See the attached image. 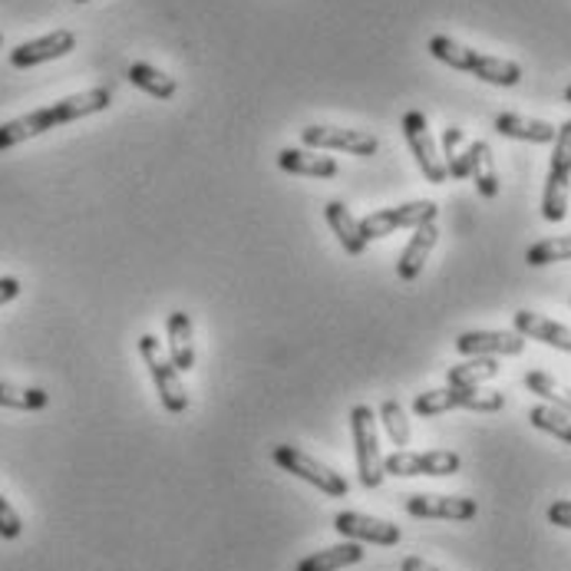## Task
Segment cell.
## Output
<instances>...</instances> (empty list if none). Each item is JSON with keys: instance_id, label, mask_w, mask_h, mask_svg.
Wrapping results in <instances>:
<instances>
[{"instance_id": "6da1fadb", "label": "cell", "mask_w": 571, "mask_h": 571, "mask_svg": "<svg viewBox=\"0 0 571 571\" xmlns=\"http://www.w3.org/2000/svg\"><path fill=\"white\" fill-rule=\"evenodd\" d=\"M113 103V93L106 86H96V90H86V93H77V96H67L53 106H43V110H33L20 120H10L0 126V152L13 149V145L27 143L47 130H57L63 123H73V120H83V116H93V113H103L106 106Z\"/></svg>"}, {"instance_id": "7a4b0ae2", "label": "cell", "mask_w": 571, "mask_h": 571, "mask_svg": "<svg viewBox=\"0 0 571 571\" xmlns=\"http://www.w3.org/2000/svg\"><path fill=\"white\" fill-rule=\"evenodd\" d=\"M429 53L452 67V70H462V73H472L476 80L482 83H492V86H516L522 80V67L512 63V60H502V57H489V53H476L462 43H456L452 37H429Z\"/></svg>"}, {"instance_id": "3957f363", "label": "cell", "mask_w": 571, "mask_h": 571, "mask_svg": "<svg viewBox=\"0 0 571 571\" xmlns=\"http://www.w3.org/2000/svg\"><path fill=\"white\" fill-rule=\"evenodd\" d=\"M502 407H506V397L496 390H482V387H442V390H427L414 400L417 417H439L449 410L496 414Z\"/></svg>"}, {"instance_id": "277c9868", "label": "cell", "mask_w": 571, "mask_h": 571, "mask_svg": "<svg viewBox=\"0 0 571 571\" xmlns=\"http://www.w3.org/2000/svg\"><path fill=\"white\" fill-rule=\"evenodd\" d=\"M350 429H354V456H357V479L364 489H377L384 482V452L377 439V417L370 407L350 410Z\"/></svg>"}, {"instance_id": "5b68a950", "label": "cell", "mask_w": 571, "mask_h": 571, "mask_svg": "<svg viewBox=\"0 0 571 571\" xmlns=\"http://www.w3.org/2000/svg\"><path fill=\"white\" fill-rule=\"evenodd\" d=\"M140 354H143L145 367H149V377H152V384H155V394H159L165 414H172V417L185 414V410H188V394H185V387H182V380H179V370H175L172 360L165 357L162 344H159L152 334H143V337H140Z\"/></svg>"}, {"instance_id": "8992f818", "label": "cell", "mask_w": 571, "mask_h": 571, "mask_svg": "<svg viewBox=\"0 0 571 571\" xmlns=\"http://www.w3.org/2000/svg\"><path fill=\"white\" fill-rule=\"evenodd\" d=\"M569 185H571V120L559 126L555 152L545 179V195H542V215L545 222H562L569 215Z\"/></svg>"}, {"instance_id": "52a82bcc", "label": "cell", "mask_w": 571, "mask_h": 571, "mask_svg": "<svg viewBox=\"0 0 571 571\" xmlns=\"http://www.w3.org/2000/svg\"><path fill=\"white\" fill-rule=\"evenodd\" d=\"M272 459H275L285 472L304 479V482H310L314 489H320V492L330 496V499H344V496L350 492V486H347V479H344L340 472H334V469H327L324 462L310 459V456H307L304 449H297V446H275V449H272Z\"/></svg>"}, {"instance_id": "ba28073f", "label": "cell", "mask_w": 571, "mask_h": 571, "mask_svg": "<svg viewBox=\"0 0 571 571\" xmlns=\"http://www.w3.org/2000/svg\"><path fill=\"white\" fill-rule=\"evenodd\" d=\"M436 212L439 208L429 198L407 202V205H397V208H380V212H374V215H367L360 222V235L367 242H374V238H387V235H394L400 228H420L427 222H436Z\"/></svg>"}, {"instance_id": "9c48e42d", "label": "cell", "mask_w": 571, "mask_h": 571, "mask_svg": "<svg viewBox=\"0 0 571 571\" xmlns=\"http://www.w3.org/2000/svg\"><path fill=\"white\" fill-rule=\"evenodd\" d=\"M462 459L452 449H429V452H394L384 459L387 476H452L459 472Z\"/></svg>"}, {"instance_id": "30bf717a", "label": "cell", "mask_w": 571, "mask_h": 571, "mask_svg": "<svg viewBox=\"0 0 571 571\" xmlns=\"http://www.w3.org/2000/svg\"><path fill=\"white\" fill-rule=\"evenodd\" d=\"M404 136H407V145H410V152H414L420 172L427 175V182L442 185V182L449 179V172H446V162H442V155H439V145L429 136L427 116H424L420 110H410V113L404 116Z\"/></svg>"}, {"instance_id": "8fae6325", "label": "cell", "mask_w": 571, "mask_h": 571, "mask_svg": "<svg viewBox=\"0 0 571 571\" xmlns=\"http://www.w3.org/2000/svg\"><path fill=\"white\" fill-rule=\"evenodd\" d=\"M300 143L307 149H344L350 155H377L380 140L367 130H340V126H307L300 130Z\"/></svg>"}, {"instance_id": "7c38bea8", "label": "cell", "mask_w": 571, "mask_h": 571, "mask_svg": "<svg viewBox=\"0 0 571 571\" xmlns=\"http://www.w3.org/2000/svg\"><path fill=\"white\" fill-rule=\"evenodd\" d=\"M456 350L462 357H519L526 337L512 330H466L456 337Z\"/></svg>"}, {"instance_id": "4fadbf2b", "label": "cell", "mask_w": 571, "mask_h": 571, "mask_svg": "<svg viewBox=\"0 0 571 571\" xmlns=\"http://www.w3.org/2000/svg\"><path fill=\"white\" fill-rule=\"evenodd\" d=\"M73 47H77V33H73V30H53V33H47V37L27 40V43H20L17 50H10V67H17V70L40 67V63H50V60L67 57Z\"/></svg>"}, {"instance_id": "5bb4252c", "label": "cell", "mask_w": 571, "mask_h": 571, "mask_svg": "<svg viewBox=\"0 0 571 571\" xmlns=\"http://www.w3.org/2000/svg\"><path fill=\"white\" fill-rule=\"evenodd\" d=\"M334 529L347 539V542H370V545H397L404 539V532L394 522L364 516V512H340L334 519Z\"/></svg>"}, {"instance_id": "9a60e30c", "label": "cell", "mask_w": 571, "mask_h": 571, "mask_svg": "<svg viewBox=\"0 0 571 571\" xmlns=\"http://www.w3.org/2000/svg\"><path fill=\"white\" fill-rule=\"evenodd\" d=\"M407 512L414 519H449V522H469L479 509L476 499H462V496H407Z\"/></svg>"}, {"instance_id": "2e32d148", "label": "cell", "mask_w": 571, "mask_h": 571, "mask_svg": "<svg viewBox=\"0 0 571 571\" xmlns=\"http://www.w3.org/2000/svg\"><path fill=\"white\" fill-rule=\"evenodd\" d=\"M512 324H516V334L529 337V340H542L555 350H565L571 354V327L559 324V320H549L536 310H516L512 314Z\"/></svg>"}, {"instance_id": "e0dca14e", "label": "cell", "mask_w": 571, "mask_h": 571, "mask_svg": "<svg viewBox=\"0 0 571 571\" xmlns=\"http://www.w3.org/2000/svg\"><path fill=\"white\" fill-rule=\"evenodd\" d=\"M436 242H439V228H436V222H427V225L414 228V238H410V245L404 248V255H400V262H397V275H400V282H417V278H420V272H424V265L429 262V255H432Z\"/></svg>"}, {"instance_id": "ac0fdd59", "label": "cell", "mask_w": 571, "mask_h": 571, "mask_svg": "<svg viewBox=\"0 0 571 571\" xmlns=\"http://www.w3.org/2000/svg\"><path fill=\"white\" fill-rule=\"evenodd\" d=\"M169 330V360L179 374L195 367V344H192V317L185 310H172L165 317Z\"/></svg>"}, {"instance_id": "d6986e66", "label": "cell", "mask_w": 571, "mask_h": 571, "mask_svg": "<svg viewBox=\"0 0 571 571\" xmlns=\"http://www.w3.org/2000/svg\"><path fill=\"white\" fill-rule=\"evenodd\" d=\"M496 133L506 136V140H519V143L536 145L555 143V136H559V130L552 123L529 120V116H519V113H499L496 116Z\"/></svg>"}, {"instance_id": "ffe728a7", "label": "cell", "mask_w": 571, "mask_h": 571, "mask_svg": "<svg viewBox=\"0 0 571 571\" xmlns=\"http://www.w3.org/2000/svg\"><path fill=\"white\" fill-rule=\"evenodd\" d=\"M324 218H327V225L334 228L337 242L344 245V252L350 258H360L367 252V238L360 235V222L350 215V208L344 202H327L324 205Z\"/></svg>"}, {"instance_id": "44dd1931", "label": "cell", "mask_w": 571, "mask_h": 571, "mask_svg": "<svg viewBox=\"0 0 571 571\" xmlns=\"http://www.w3.org/2000/svg\"><path fill=\"white\" fill-rule=\"evenodd\" d=\"M278 165L290 175H310V179H334L340 169L330 155H317L314 149H282L278 152Z\"/></svg>"}, {"instance_id": "7402d4cb", "label": "cell", "mask_w": 571, "mask_h": 571, "mask_svg": "<svg viewBox=\"0 0 571 571\" xmlns=\"http://www.w3.org/2000/svg\"><path fill=\"white\" fill-rule=\"evenodd\" d=\"M364 545L360 542H344V545H330V549H324V552H314V555H307L297 571H340V569H350V565H357V562H364Z\"/></svg>"}, {"instance_id": "603a6c76", "label": "cell", "mask_w": 571, "mask_h": 571, "mask_svg": "<svg viewBox=\"0 0 571 571\" xmlns=\"http://www.w3.org/2000/svg\"><path fill=\"white\" fill-rule=\"evenodd\" d=\"M469 179L476 182L479 195H486V198L499 195V175H496V165H492V149L482 140L469 143Z\"/></svg>"}, {"instance_id": "cb8c5ba5", "label": "cell", "mask_w": 571, "mask_h": 571, "mask_svg": "<svg viewBox=\"0 0 571 571\" xmlns=\"http://www.w3.org/2000/svg\"><path fill=\"white\" fill-rule=\"evenodd\" d=\"M499 370L502 367H499L496 357H472V360H466L459 367H449L446 380H449V387H482V384L496 380Z\"/></svg>"}, {"instance_id": "d4e9b609", "label": "cell", "mask_w": 571, "mask_h": 571, "mask_svg": "<svg viewBox=\"0 0 571 571\" xmlns=\"http://www.w3.org/2000/svg\"><path fill=\"white\" fill-rule=\"evenodd\" d=\"M126 80H130L133 86H140L149 96H155V100H172L175 90H179L172 77H165L162 70H155V67H149V63H133V67L126 70Z\"/></svg>"}, {"instance_id": "484cf974", "label": "cell", "mask_w": 571, "mask_h": 571, "mask_svg": "<svg viewBox=\"0 0 571 571\" xmlns=\"http://www.w3.org/2000/svg\"><path fill=\"white\" fill-rule=\"evenodd\" d=\"M442 162L449 179H469V145L459 126H446L442 133Z\"/></svg>"}, {"instance_id": "4316f807", "label": "cell", "mask_w": 571, "mask_h": 571, "mask_svg": "<svg viewBox=\"0 0 571 571\" xmlns=\"http://www.w3.org/2000/svg\"><path fill=\"white\" fill-rule=\"evenodd\" d=\"M526 387H529V394L542 397L549 407H559V410L571 414V390L565 384H559L552 374H545V370H529V374H526Z\"/></svg>"}, {"instance_id": "83f0119b", "label": "cell", "mask_w": 571, "mask_h": 571, "mask_svg": "<svg viewBox=\"0 0 571 571\" xmlns=\"http://www.w3.org/2000/svg\"><path fill=\"white\" fill-rule=\"evenodd\" d=\"M50 404V394L40 387H10L0 384V407L3 410H20V414H37Z\"/></svg>"}, {"instance_id": "f1b7e54d", "label": "cell", "mask_w": 571, "mask_h": 571, "mask_svg": "<svg viewBox=\"0 0 571 571\" xmlns=\"http://www.w3.org/2000/svg\"><path fill=\"white\" fill-rule=\"evenodd\" d=\"M529 424L542 432H552L555 439L562 442H571V414L559 410V407H549V404H539L529 410Z\"/></svg>"}, {"instance_id": "f546056e", "label": "cell", "mask_w": 571, "mask_h": 571, "mask_svg": "<svg viewBox=\"0 0 571 571\" xmlns=\"http://www.w3.org/2000/svg\"><path fill=\"white\" fill-rule=\"evenodd\" d=\"M526 262L532 268H542V265H555V262H571V235H562V238H545L539 245H532L526 252Z\"/></svg>"}, {"instance_id": "4dcf8cb0", "label": "cell", "mask_w": 571, "mask_h": 571, "mask_svg": "<svg viewBox=\"0 0 571 571\" xmlns=\"http://www.w3.org/2000/svg\"><path fill=\"white\" fill-rule=\"evenodd\" d=\"M380 424L387 429L390 442L394 446H410V420H407V410L397 404V400H384L380 407Z\"/></svg>"}, {"instance_id": "1f68e13d", "label": "cell", "mask_w": 571, "mask_h": 571, "mask_svg": "<svg viewBox=\"0 0 571 571\" xmlns=\"http://www.w3.org/2000/svg\"><path fill=\"white\" fill-rule=\"evenodd\" d=\"M20 532H23V522H20L17 509L0 496V539L13 542V539H20Z\"/></svg>"}, {"instance_id": "d6a6232c", "label": "cell", "mask_w": 571, "mask_h": 571, "mask_svg": "<svg viewBox=\"0 0 571 571\" xmlns=\"http://www.w3.org/2000/svg\"><path fill=\"white\" fill-rule=\"evenodd\" d=\"M549 522L571 532V499H559V502L549 506Z\"/></svg>"}, {"instance_id": "836d02e7", "label": "cell", "mask_w": 571, "mask_h": 571, "mask_svg": "<svg viewBox=\"0 0 571 571\" xmlns=\"http://www.w3.org/2000/svg\"><path fill=\"white\" fill-rule=\"evenodd\" d=\"M17 294H20V282L17 278H0V307L10 304Z\"/></svg>"}, {"instance_id": "e575fe53", "label": "cell", "mask_w": 571, "mask_h": 571, "mask_svg": "<svg viewBox=\"0 0 571 571\" xmlns=\"http://www.w3.org/2000/svg\"><path fill=\"white\" fill-rule=\"evenodd\" d=\"M400 571H439V569H436V565H429L427 559H417V555H410V559H404Z\"/></svg>"}, {"instance_id": "d590c367", "label": "cell", "mask_w": 571, "mask_h": 571, "mask_svg": "<svg viewBox=\"0 0 571 571\" xmlns=\"http://www.w3.org/2000/svg\"><path fill=\"white\" fill-rule=\"evenodd\" d=\"M565 100H569V103H571V86H569V90H565Z\"/></svg>"}, {"instance_id": "8d00e7d4", "label": "cell", "mask_w": 571, "mask_h": 571, "mask_svg": "<svg viewBox=\"0 0 571 571\" xmlns=\"http://www.w3.org/2000/svg\"><path fill=\"white\" fill-rule=\"evenodd\" d=\"M77 3H86V0H77Z\"/></svg>"}, {"instance_id": "74e56055", "label": "cell", "mask_w": 571, "mask_h": 571, "mask_svg": "<svg viewBox=\"0 0 571 571\" xmlns=\"http://www.w3.org/2000/svg\"><path fill=\"white\" fill-rule=\"evenodd\" d=\"M0 43H3V37H0Z\"/></svg>"}]
</instances>
